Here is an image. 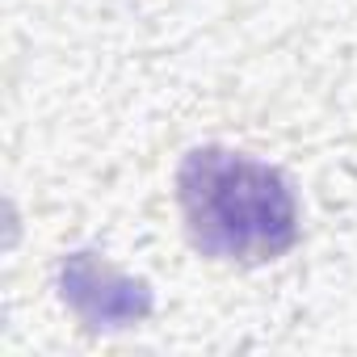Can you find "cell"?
I'll return each instance as SVG.
<instances>
[{"mask_svg": "<svg viewBox=\"0 0 357 357\" xmlns=\"http://www.w3.org/2000/svg\"><path fill=\"white\" fill-rule=\"evenodd\" d=\"M176 202L190 244L227 265H265L298 244L303 211L290 176L248 151L194 147L176 168Z\"/></svg>", "mask_w": 357, "mask_h": 357, "instance_id": "1", "label": "cell"}, {"mask_svg": "<svg viewBox=\"0 0 357 357\" xmlns=\"http://www.w3.org/2000/svg\"><path fill=\"white\" fill-rule=\"evenodd\" d=\"M59 294L63 303L97 332L130 328L151 315V290L139 278L118 273L97 252H72L59 269Z\"/></svg>", "mask_w": 357, "mask_h": 357, "instance_id": "2", "label": "cell"}]
</instances>
